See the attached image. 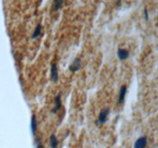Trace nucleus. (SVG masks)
<instances>
[{
  "mask_svg": "<svg viewBox=\"0 0 158 148\" xmlns=\"http://www.w3.org/2000/svg\"><path fill=\"white\" fill-rule=\"evenodd\" d=\"M51 80L53 82H57L59 80V75H58V68H57V65L56 63H52L51 64Z\"/></svg>",
  "mask_w": 158,
  "mask_h": 148,
  "instance_id": "f03ea898",
  "label": "nucleus"
},
{
  "mask_svg": "<svg viewBox=\"0 0 158 148\" xmlns=\"http://www.w3.org/2000/svg\"><path fill=\"white\" fill-rule=\"evenodd\" d=\"M144 15H145V18L148 20V9H144Z\"/></svg>",
  "mask_w": 158,
  "mask_h": 148,
  "instance_id": "ddd939ff",
  "label": "nucleus"
},
{
  "mask_svg": "<svg viewBox=\"0 0 158 148\" xmlns=\"http://www.w3.org/2000/svg\"><path fill=\"white\" fill-rule=\"evenodd\" d=\"M37 130V120L35 114H32V118H31V131H32V135L35 137V133H36Z\"/></svg>",
  "mask_w": 158,
  "mask_h": 148,
  "instance_id": "6e6552de",
  "label": "nucleus"
},
{
  "mask_svg": "<svg viewBox=\"0 0 158 148\" xmlns=\"http://www.w3.org/2000/svg\"><path fill=\"white\" fill-rule=\"evenodd\" d=\"M80 66H81V60L80 58H76L69 66V69L71 72H77L80 69Z\"/></svg>",
  "mask_w": 158,
  "mask_h": 148,
  "instance_id": "20e7f679",
  "label": "nucleus"
},
{
  "mask_svg": "<svg viewBox=\"0 0 158 148\" xmlns=\"http://www.w3.org/2000/svg\"><path fill=\"white\" fill-rule=\"evenodd\" d=\"M61 107V94L59 93L56 96L54 99V108L52 109V113H56Z\"/></svg>",
  "mask_w": 158,
  "mask_h": 148,
  "instance_id": "0eeeda50",
  "label": "nucleus"
},
{
  "mask_svg": "<svg viewBox=\"0 0 158 148\" xmlns=\"http://www.w3.org/2000/svg\"><path fill=\"white\" fill-rule=\"evenodd\" d=\"M49 146L51 148H57L59 146V140L54 134H52L49 137Z\"/></svg>",
  "mask_w": 158,
  "mask_h": 148,
  "instance_id": "1a4fd4ad",
  "label": "nucleus"
},
{
  "mask_svg": "<svg viewBox=\"0 0 158 148\" xmlns=\"http://www.w3.org/2000/svg\"><path fill=\"white\" fill-rule=\"evenodd\" d=\"M63 1H60V0H56V1L53 2V6H54V9L55 10H58L60 8L61 5L63 4Z\"/></svg>",
  "mask_w": 158,
  "mask_h": 148,
  "instance_id": "f8f14e48",
  "label": "nucleus"
},
{
  "mask_svg": "<svg viewBox=\"0 0 158 148\" xmlns=\"http://www.w3.org/2000/svg\"><path fill=\"white\" fill-rule=\"evenodd\" d=\"M127 87L126 85H123L120 87V92H119V97H118V103L121 104L123 101H124L125 97L127 94Z\"/></svg>",
  "mask_w": 158,
  "mask_h": 148,
  "instance_id": "39448f33",
  "label": "nucleus"
},
{
  "mask_svg": "<svg viewBox=\"0 0 158 148\" xmlns=\"http://www.w3.org/2000/svg\"><path fill=\"white\" fill-rule=\"evenodd\" d=\"M41 31H42L41 24H38L36 27H35V30L33 31V33H32V39H35L37 38L39 35H40V34H41Z\"/></svg>",
  "mask_w": 158,
  "mask_h": 148,
  "instance_id": "9d476101",
  "label": "nucleus"
},
{
  "mask_svg": "<svg viewBox=\"0 0 158 148\" xmlns=\"http://www.w3.org/2000/svg\"><path fill=\"white\" fill-rule=\"evenodd\" d=\"M148 143V138L146 137H140L136 140L134 148H145Z\"/></svg>",
  "mask_w": 158,
  "mask_h": 148,
  "instance_id": "7ed1b4c3",
  "label": "nucleus"
},
{
  "mask_svg": "<svg viewBox=\"0 0 158 148\" xmlns=\"http://www.w3.org/2000/svg\"><path fill=\"white\" fill-rule=\"evenodd\" d=\"M117 56L120 60H125L129 57V51L127 49H118L117 50Z\"/></svg>",
  "mask_w": 158,
  "mask_h": 148,
  "instance_id": "423d86ee",
  "label": "nucleus"
},
{
  "mask_svg": "<svg viewBox=\"0 0 158 148\" xmlns=\"http://www.w3.org/2000/svg\"><path fill=\"white\" fill-rule=\"evenodd\" d=\"M35 148H44V146L42 143L41 139L39 137H35Z\"/></svg>",
  "mask_w": 158,
  "mask_h": 148,
  "instance_id": "9b49d317",
  "label": "nucleus"
},
{
  "mask_svg": "<svg viewBox=\"0 0 158 148\" xmlns=\"http://www.w3.org/2000/svg\"><path fill=\"white\" fill-rule=\"evenodd\" d=\"M110 113L109 108H103L101 111H100V114L98 116V120H97V124H103L106 123V120H107V117Z\"/></svg>",
  "mask_w": 158,
  "mask_h": 148,
  "instance_id": "f257e3e1",
  "label": "nucleus"
}]
</instances>
